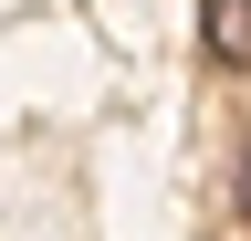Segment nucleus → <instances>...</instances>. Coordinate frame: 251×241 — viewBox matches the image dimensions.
Here are the masks:
<instances>
[{"label":"nucleus","instance_id":"1","mask_svg":"<svg viewBox=\"0 0 251 241\" xmlns=\"http://www.w3.org/2000/svg\"><path fill=\"white\" fill-rule=\"evenodd\" d=\"M199 42L220 74H251V0H199Z\"/></svg>","mask_w":251,"mask_h":241},{"label":"nucleus","instance_id":"2","mask_svg":"<svg viewBox=\"0 0 251 241\" xmlns=\"http://www.w3.org/2000/svg\"><path fill=\"white\" fill-rule=\"evenodd\" d=\"M241 210H251V158H241Z\"/></svg>","mask_w":251,"mask_h":241}]
</instances>
